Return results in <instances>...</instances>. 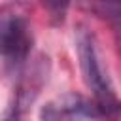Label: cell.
Returning <instances> with one entry per match:
<instances>
[{
  "mask_svg": "<svg viewBox=\"0 0 121 121\" xmlns=\"http://www.w3.org/2000/svg\"><path fill=\"white\" fill-rule=\"evenodd\" d=\"M76 53H78V62H79L83 81L91 91L93 100L96 102L102 113V119L115 121L121 115V98L117 96L108 74L100 64L95 36L85 25L76 26Z\"/></svg>",
  "mask_w": 121,
  "mask_h": 121,
  "instance_id": "1",
  "label": "cell"
},
{
  "mask_svg": "<svg viewBox=\"0 0 121 121\" xmlns=\"http://www.w3.org/2000/svg\"><path fill=\"white\" fill-rule=\"evenodd\" d=\"M28 6L23 0L8 2L0 8V57L13 72H21L32 49L28 25Z\"/></svg>",
  "mask_w": 121,
  "mask_h": 121,
  "instance_id": "2",
  "label": "cell"
},
{
  "mask_svg": "<svg viewBox=\"0 0 121 121\" xmlns=\"http://www.w3.org/2000/svg\"><path fill=\"white\" fill-rule=\"evenodd\" d=\"M42 121H91L102 119V113L93 98L78 93H64L47 100L40 110Z\"/></svg>",
  "mask_w": 121,
  "mask_h": 121,
  "instance_id": "3",
  "label": "cell"
},
{
  "mask_svg": "<svg viewBox=\"0 0 121 121\" xmlns=\"http://www.w3.org/2000/svg\"><path fill=\"white\" fill-rule=\"evenodd\" d=\"M91 9L121 32V0H89Z\"/></svg>",
  "mask_w": 121,
  "mask_h": 121,
  "instance_id": "4",
  "label": "cell"
},
{
  "mask_svg": "<svg viewBox=\"0 0 121 121\" xmlns=\"http://www.w3.org/2000/svg\"><path fill=\"white\" fill-rule=\"evenodd\" d=\"M42 4L49 15V21L53 25H60L66 19V13H68L72 0H42Z\"/></svg>",
  "mask_w": 121,
  "mask_h": 121,
  "instance_id": "5",
  "label": "cell"
}]
</instances>
